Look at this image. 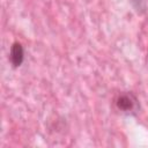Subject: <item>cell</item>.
Wrapping results in <instances>:
<instances>
[{"instance_id":"6da1fadb","label":"cell","mask_w":148,"mask_h":148,"mask_svg":"<svg viewBox=\"0 0 148 148\" xmlns=\"http://www.w3.org/2000/svg\"><path fill=\"white\" fill-rule=\"evenodd\" d=\"M113 105L117 111L124 114H135L140 110L138 97L132 91H120L113 98Z\"/></svg>"},{"instance_id":"7a4b0ae2","label":"cell","mask_w":148,"mask_h":148,"mask_svg":"<svg viewBox=\"0 0 148 148\" xmlns=\"http://www.w3.org/2000/svg\"><path fill=\"white\" fill-rule=\"evenodd\" d=\"M9 60L13 67H20L24 60V50L21 43L15 42L10 46V52H9Z\"/></svg>"}]
</instances>
